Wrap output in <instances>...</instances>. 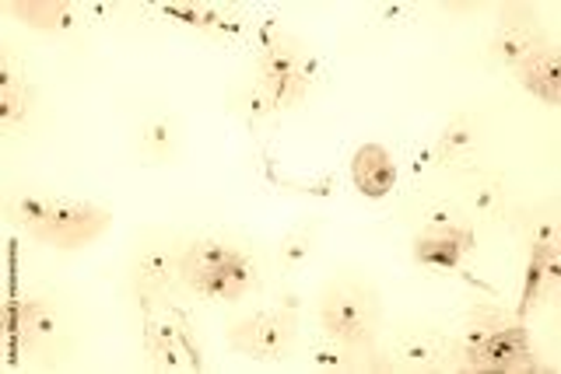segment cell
<instances>
[{"label":"cell","mask_w":561,"mask_h":374,"mask_svg":"<svg viewBox=\"0 0 561 374\" xmlns=\"http://www.w3.org/2000/svg\"><path fill=\"white\" fill-rule=\"evenodd\" d=\"M467 367L473 371H519L530 367V353H526L523 329L513 326L502 312L481 308L473 312L470 329H467Z\"/></svg>","instance_id":"1"},{"label":"cell","mask_w":561,"mask_h":374,"mask_svg":"<svg viewBox=\"0 0 561 374\" xmlns=\"http://www.w3.org/2000/svg\"><path fill=\"white\" fill-rule=\"evenodd\" d=\"M323 326H327V332L333 336V340L362 347V343L373 340L376 308H373V301H368L365 291L344 283V288L330 291L327 301H323Z\"/></svg>","instance_id":"2"},{"label":"cell","mask_w":561,"mask_h":374,"mask_svg":"<svg viewBox=\"0 0 561 374\" xmlns=\"http://www.w3.org/2000/svg\"><path fill=\"white\" fill-rule=\"evenodd\" d=\"M102 213L92 207H81V203H70V200H46L43 218L35 221V235H43L49 242H64V245H75L81 238H92L95 231L102 227Z\"/></svg>","instance_id":"3"},{"label":"cell","mask_w":561,"mask_h":374,"mask_svg":"<svg viewBox=\"0 0 561 374\" xmlns=\"http://www.w3.org/2000/svg\"><path fill=\"white\" fill-rule=\"evenodd\" d=\"M291 336V318L280 312H263L232 332V343L250 358H277Z\"/></svg>","instance_id":"4"},{"label":"cell","mask_w":561,"mask_h":374,"mask_svg":"<svg viewBox=\"0 0 561 374\" xmlns=\"http://www.w3.org/2000/svg\"><path fill=\"white\" fill-rule=\"evenodd\" d=\"M253 280H256V270H253V262L239 256V253H228V259L218 266V270H210L204 280H201V294L207 297H215V301H236L242 297L245 291L253 288Z\"/></svg>","instance_id":"5"},{"label":"cell","mask_w":561,"mask_h":374,"mask_svg":"<svg viewBox=\"0 0 561 374\" xmlns=\"http://www.w3.org/2000/svg\"><path fill=\"white\" fill-rule=\"evenodd\" d=\"M148 343L162 361L180 364V353L193 358V347L186 340V323L175 312H151L148 308Z\"/></svg>","instance_id":"6"},{"label":"cell","mask_w":561,"mask_h":374,"mask_svg":"<svg viewBox=\"0 0 561 374\" xmlns=\"http://www.w3.org/2000/svg\"><path fill=\"white\" fill-rule=\"evenodd\" d=\"M397 183V165H393V157L386 154L382 148L376 144H368L355 154V186L365 192V196H373V200H379V196H386L393 189Z\"/></svg>","instance_id":"7"},{"label":"cell","mask_w":561,"mask_h":374,"mask_svg":"<svg viewBox=\"0 0 561 374\" xmlns=\"http://www.w3.org/2000/svg\"><path fill=\"white\" fill-rule=\"evenodd\" d=\"M470 231L467 227H453V231H428L425 238H417L414 256L421 262H432V266H456L460 262V253L470 248Z\"/></svg>","instance_id":"8"},{"label":"cell","mask_w":561,"mask_h":374,"mask_svg":"<svg viewBox=\"0 0 561 374\" xmlns=\"http://www.w3.org/2000/svg\"><path fill=\"white\" fill-rule=\"evenodd\" d=\"M519 74H523V84L530 87L534 95L548 98V102H558L561 74H558V52L554 49H534L530 57L523 60Z\"/></svg>","instance_id":"9"},{"label":"cell","mask_w":561,"mask_h":374,"mask_svg":"<svg viewBox=\"0 0 561 374\" xmlns=\"http://www.w3.org/2000/svg\"><path fill=\"white\" fill-rule=\"evenodd\" d=\"M228 253H232V248H225V245H218V242H197V245H190V248H186V256H183V262H180V270H183V277H186L190 288H201V280H204L210 270H218V266L228 259Z\"/></svg>","instance_id":"10"},{"label":"cell","mask_w":561,"mask_h":374,"mask_svg":"<svg viewBox=\"0 0 561 374\" xmlns=\"http://www.w3.org/2000/svg\"><path fill=\"white\" fill-rule=\"evenodd\" d=\"M495 49H499V57L513 60V63L526 60L537 49V32H534V25H526V22H505L502 32H499Z\"/></svg>","instance_id":"11"},{"label":"cell","mask_w":561,"mask_h":374,"mask_svg":"<svg viewBox=\"0 0 561 374\" xmlns=\"http://www.w3.org/2000/svg\"><path fill=\"white\" fill-rule=\"evenodd\" d=\"M400 358L408 364H435V358H443V340L428 329H411L400 343Z\"/></svg>","instance_id":"12"},{"label":"cell","mask_w":561,"mask_h":374,"mask_svg":"<svg viewBox=\"0 0 561 374\" xmlns=\"http://www.w3.org/2000/svg\"><path fill=\"white\" fill-rule=\"evenodd\" d=\"M172 277V256L165 248H145L137 259V280L140 288H165Z\"/></svg>","instance_id":"13"},{"label":"cell","mask_w":561,"mask_h":374,"mask_svg":"<svg viewBox=\"0 0 561 374\" xmlns=\"http://www.w3.org/2000/svg\"><path fill=\"white\" fill-rule=\"evenodd\" d=\"M25 329L35 332V336H49L53 329H57V318H53V312L43 305V301H32V305H25Z\"/></svg>","instance_id":"14"},{"label":"cell","mask_w":561,"mask_h":374,"mask_svg":"<svg viewBox=\"0 0 561 374\" xmlns=\"http://www.w3.org/2000/svg\"><path fill=\"white\" fill-rule=\"evenodd\" d=\"M309 364H312V367H320V371H341L347 361H344V350H341L337 343H316Z\"/></svg>","instance_id":"15"},{"label":"cell","mask_w":561,"mask_h":374,"mask_svg":"<svg viewBox=\"0 0 561 374\" xmlns=\"http://www.w3.org/2000/svg\"><path fill=\"white\" fill-rule=\"evenodd\" d=\"M309 256V231H295L291 238H285V245H280V262H302Z\"/></svg>","instance_id":"16"},{"label":"cell","mask_w":561,"mask_h":374,"mask_svg":"<svg viewBox=\"0 0 561 374\" xmlns=\"http://www.w3.org/2000/svg\"><path fill=\"white\" fill-rule=\"evenodd\" d=\"M473 144V133L463 127V122H453V127L446 130V137H443V151H467Z\"/></svg>","instance_id":"17"},{"label":"cell","mask_w":561,"mask_h":374,"mask_svg":"<svg viewBox=\"0 0 561 374\" xmlns=\"http://www.w3.org/2000/svg\"><path fill=\"white\" fill-rule=\"evenodd\" d=\"M495 200H499V189H495V186L481 189V192H478V210H491V207H495Z\"/></svg>","instance_id":"18"}]
</instances>
